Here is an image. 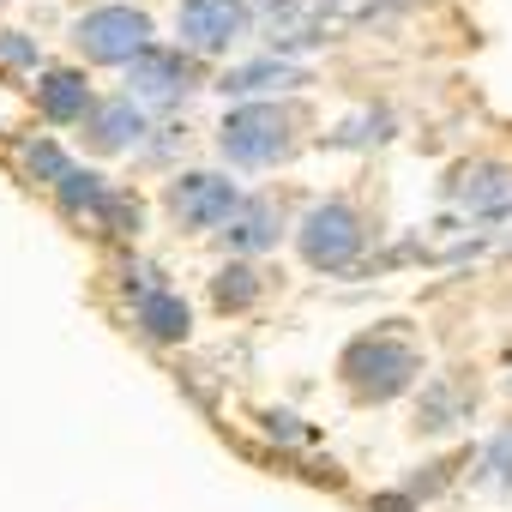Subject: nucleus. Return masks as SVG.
Returning <instances> with one entry per match:
<instances>
[{
  "label": "nucleus",
  "instance_id": "obj_1",
  "mask_svg": "<svg viewBox=\"0 0 512 512\" xmlns=\"http://www.w3.org/2000/svg\"><path fill=\"white\" fill-rule=\"evenodd\" d=\"M416 374H422V356H416L398 332H374V338H356V344L344 350V380H350V392L368 398V404H386V398L410 392Z\"/></svg>",
  "mask_w": 512,
  "mask_h": 512
},
{
  "label": "nucleus",
  "instance_id": "obj_2",
  "mask_svg": "<svg viewBox=\"0 0 512 512\" xmlns=\"http://www.w3.org/2000/svg\"><path fill=\"white\" fill-rule=\"evenodd\" d=\"M217 145H223V157L241 163V169H266V163L290 157V145H296V115L278 109V103H241V109L223 115Z\"/></svg>",
  "mask_w": 512,
  "mask_h": 512
},
{
  "label": "nucleus",
  "instance_id": "obj_3",
  "mask_svg": "<svg viewBox=\"0 0 512 512\" xmlns=\"http://www.w3.org/2000/svg\"><path fill=\"white\" fill-rule=\"evenodd\" d=\"M296 247H302V260L314 272H350L356 266V253L368 247V229H362V211L344 205V199H326L302 217L296 229Z\"/></svg>",
  "mask_w": 512,
  "mask_h": 512
},
{
  "label": "nucleus",
  "instance_id": "obj_4",
  "mask_svg": "<svg viewBox=\"0 0 512 512\" xmlns=\"http://www.w3.org/2000/svg\"><path fill=\"white\" fill-rule=\"evenodd\" d=\"M73 43L85 49V61H103V67H133L151 43V19L139 7H91L79 25H73Z\"/></svg>",
  "mask_w": 512,
  "mask_h": 512
},
{
  "label": "nucleus",
  "instance_id": "obj_5",
  "mask_svg": "<svg viewBox=\"0 0 512 512\" xmlns=\"http://www.w3.org/2000/svg\"><path fill=\"white\" fill-rule=\"evenodd\" d=\"M253 25V7L247 0H181V13H175V31L193 55H217L229 49L241 31Z\"/></svg>",
  "mask_w": 512,
  "mask_h": 512
},
{
  "label": "nucleus",
  "instance_id": "obj_6",
  "mask_svg": "<svg viewBox=\"0 0 512 512\" xmlns=\"http://www.w3.org/2000/svg\"><path fill=\"white\" fill-rule=\"evenodd\" d=\"M169 211L187 229H217V223H229L241 211V193H235V181H223L211 169H193V175H175L169 181Z\"/></svg>",
  "mask_w": 512,
  "mask_h": 512
},
{
  "label": "nucleus",
  "instance_id": "obj_7",
  "mask_svg": "<svg viewBox=\"0 0 512 512\" xmlns=\"http://www.w3.org/2000/svg\"><path fill=\"white\" fill-rule=\"evenodd\" d=\"M127 85H133L127 97H139V103H181L193 91V61L181 49H145L127 67Z\"/></svg>",
  "mask_w": 512,
  "mask_h": 512
},
{
  "label": "nucleus",
  "instance_id": "obj_8",
  "mask_svg": "<svg viewBox=\"0 0 512 512\" xmlns=\"http://www.w3.org/2000/svg\"><path fill=\"white\" fill-rule=\"evenodd\" d=\"M308 85V67L290 61V55H266V61H247V67H229L217 79L223 97H260V91H296Z\"/></svg>",
  "mask_w": 512,
  "mask_h": 512
},
{
  "label": "nucleus",
  "instance_id": "obj_9",
  "mask_svg": "<svg viewBox=\"0 0 512 512\" xmlns=\"http://www.w3.org/2000/svg\"><path fill=\"white\" fill-rule=\"evenodd\" d=\"M85 139H91L97 151H133V145L145 139V109H139L133 97H109V103H97V109L85 115Z\"/></svg>",
  "mask_w": 512,
  "mask_h": 512
},
{
  "label": "nucleus",
  "instance_id": "obj_10",
  "mask_svg": "<svg viewBox=\"0 0 512 512\" xmlns=\"http://www.w3.org/2000/svg\"><path fill=\"white\" fill-rule=\"evenodd\" d=\"M37 109H43L49 121H85L97 103H91L85 73H73V67H49V73H37Z\"/></svg>",
  "mask_w": 512,
  "mask_h": 512
},
{
  "label": "nucleus",
  "instance_id": "obj_11",
  "mask_svg": "<svg viewBox=\"0 0 512 512\" xmlns=\"http://www.w3.org/2000/svg\"><path fill=\"white\" fill-rule=\"evenodd\" d=\"M61 211L67 217H79V223H97V229H109V217H115V199H121V187H109L103 175H91V169H73L61 187Z\"/></svg>",
  "mask_w": 512,
  "mask_h": 512
},
{
  "label": "nucleus",
  "instance_id": "obj_12",
  "mask_svg": "<svg viewBox=\"0 0 512 512\" xmlns=\"http://www.w3.org/2000/svg\"><path fill=\"white\" fill-rule=\"evenodd\" d=\"M133 326H139L151 344H181L187 326H193V314H187V302L163 284V290H145V296L133 302Z\"/></svg>",
  "mask_w": 512,
  "mask_h": 512
},
{
  "label": "nucleus",
  "instance_id": "obj_13",
  "mask_svg": "<svg viewBox=\"0 0 512 512\" xmlns=\"http://www.w3.org/2000/svg\"><path fill=\"white\" fill-rule=\"evenodd\" d=\"M452 199L470 211H512V169L506 163H470L452 175Z\"/></svg>",
  "mask_w": 512,
  "mask_h": 512
},
{
  "label": "nucleus",
  "instance_id": "obj_14",
  "mask_svg": "<svg viewBox=\"0 0 512 512\" xmlns=\"http://www.w3.org/2000/svg\"><path fill=\"white\" fill-rule=\"evenodd\" d=\"M278 229H284V217L272 199H241V211L223 223V241L235 253H266V247H278Z\"/></svg>",
  "mask_w": 512,
  "mask_h": 512
},
{
  "label": "nucleus",
  "instance_id": "obj_15",
  "mask_svg": "<svg viewBox=\"0 0 512 512\" xmlns=\"http://www.w3.org/2000/svg\"><path fill=\"white\" fill-rule=\"evenodd\" d=\"M19 169L31 175V181H43V187H61L67 175H73V157L55 145V139H19Z\"/></svg>",
  "mask_w": 512,
  "mask_h": 512
},
{
  "label": "nucleus",
  "instance_id": "obj_16",
  "mask_svg": "<svg viewBox=\"0 0 512 512\" xmlns=\"http://www.w3.org/2000/svg\"><path fill=\"white\" fill-rule=\"evenodd\" d=\"M211 302H217L223 314L253 308V302H260V272H253V266H223V272L211 278Z\"/></svg>",
  "mask_w": 512,
  "mask_h": 512
},
{
  "label": "nucleus",
  "instance_id": "obj_17",
  "mask_svg": "<svg viewBox=\"0 0 512 512\" xmlns=\"http://www.w3.org/2000/svg\"><path fill=\"white\" fill-rule=\"evenodd\" d=\"M0 67H13V73H37V67H43V49H37L25 31H0Z\"/></svg>",
  "mask_w": 512,
  "mask_h": 512
},
{
  "label": "nucleus",
  "instance_id": "obj_18",
  "mask_svg": "<svg viewBox=\"0 0 512 512\" xmlns=\"http://www.w3.org/2000/svg\"><path fill=\"white\" fill-rule=\"evenodd\" d=\"M458 416V398H452V380H434L428 398H422V428H452Z\"/></svg>",
  "mask_w": 512,
  "mask_h": 512
},
{
  "label": "nucleus",
  "instance_id": "obj_19",
  "mask_svg": "<svg viewBox=\"0 0 512 512\" xmlns=\"http://www.w3.org/2000/svg\"><path fill=\"white\" fill-rule=\"evenodd\" d=\"M386 127H392L386 109H380V115H356V121H344V127L332 133V145H368V139H386Z\"/></svg>",
  "mask_w": 512,
  "mask_h": 512
},
{
  "label": "nucleus",
  "instance_id": "obj_20",
  "mask_svg": "<svg viewBox=\"0 0 512 512\" xmlns=\"http://www.w3.org/2000/svg\"><path fill=\"white\" fill-rule=\"evenodd\" d=\"M139 223H145V205L133 193H121L115 199V217H109V235H139Z\"/></svg>",
  "mask_w": 512,
  "mask_h": 512
},
{
  "label": "nucleus",
  "instance_id": "obj_21",
  "mask_svg": "<svg viewBox=\"0 0 512 512\" xmlns=\"http://www.w3.org/2000/svg\"><path fill=\"white\" fill-rule=\"evenodd\" d=\"M482 470H494V476H500V482H506V476H512V428H506V434H500V440H494V446H488V452H482Z\"/></svg>",
  "mask_w": 512,
  "mask_h": 512
},
{
  "label": "nucleus",
  "instance_id": "obj_22",
  "mask_svg": "<svg viewBox=\"0 0 512 512\" xmlns=\"http://www.w3.org/2000/svg\"><path fill=\"white\" fill-rule=\"evenodd\" d=\"M266 428H272L278 440H314V434H308V428H302L290 410H272V416H266Z\"/></svg>",
  "mask_w": 512,
  "mask_h": 512
},
{
  "label": "nucleus",
  "instance_id": "obj_23",
  "mask_svg": "<svg viewBox=\"0 0 512 512\" xmlns=\"http://www.w3.org/2000/svg\"><path fill=\"white\" fill-rule=\"evenodd\" d=\"M368 512H416V494H374Z\"/></svg>",
  "mask_w": 512,
  "mask_h": 512
}]
</instances>
